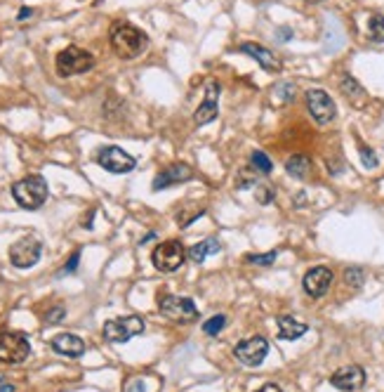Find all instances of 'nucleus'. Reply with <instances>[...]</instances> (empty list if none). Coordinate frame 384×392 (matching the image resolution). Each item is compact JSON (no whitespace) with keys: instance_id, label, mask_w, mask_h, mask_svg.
<instances>
[{"instance_id":"nucleus-1","label":"nucleus","mask_w":384,"mask_h":392,"mask_svg":"<svg viewBox=\"0 0 384 392\" xmlns=\"http://www.w3.org/2000/svg\"><path fill=\"white\" fill-rule=\"evenodd\" d=\"M109 41L114 52L121 59H137L139 55H144V50L149 48V36L137 29V26L128 24V21H116L109 31Z\"/></svg>"},{"instance_id":"nucleus-2","label":"nucleus","mask_w":384,"mask_h":392,"mask_svg":"<svg viewBox=\"0 0 384 392\" xmlns=\"http://www.w3.org/2000/svg\"><path fill=\"white\" fill-rule=\"evenodd\" d=\"M14 201L26 210H38L48 201V182L43 175H26L12 184Z\"/></svg>"},{"instance_id":"nucleus-3","label":"nucleus","mask_w":384,"mask_h":392,"mask_svg":"<svg viewBox=\"0 0 384 392\" xmlns=\"http://www.w3.org/2000/svg\"><path fill=\"white\" fill-rule=\"evenodd\" d=\"M54 66H57V74L61 78H71L78 74H85L94 66V57L88 52V50L78 48V46H69L64 48L54 59Z\"/></svg>"},{"instance_id":"nucleus-4","label":"nucleus","mask_w":384,"mask_h":392,"mask_svg":"<svg viewBox=\"0 0 384 392\" xmlns=\"http://www.w3.org/2000/svg\"><path fill=\"white\" fill-rule=\"evenodd\" d=\"M158 310H161L163 317H168L170 322L177 324H189L199 317V310H196V302L186 295H172L165 293L158 298Z\"/></svg>"},{"instance_id":"nucleus-5","label":"nucleus","mask_w":384,"mask_h":392,"mask_svg":"<svg viewBox=\"0 0 384 392\" xmlns=\"http://www.w3.org/2000/svg\"><path fill=\"white\" fill-rule=\"evenodd\" d=\"M186 255H189V251L184 248L182 242L170 239V242H163L156 246L154 253H151V262H154L158 272H177L184 265Z\"/></svg>"},{"instance_id":"nucleus-6","label":"nucleus","mask_w":384,"mask_h":392,"mask_svg":"<svg viewBox=\"0 0 384 392\" xmlns=\"http://www.w3.org/2000/svg\"><path fill=\"white\" fill-rule=\"evenodd\" d=\"M144 319L137 315L130 317H118V319H109L104 324V338L109 343H128L130 338L144 333Z\"/></svg>"},{"instance_id":"nucleus-7","label":"nucleus","mask_w":384,"mask_h":392,"mask_svg":"<svg viewBox=\"0 0 384 392\" xmlns=\"http://www.w3.org/2000/svg\"><path fill=\"white\" fill-rule=\"evenodd\" d=\"M43 253V244L38 237L33 234H26V237L17 239V242L10 246V262L19 270H29V267L36 265L41 260Z\"/></svg>"},{"instance_id":"nucleus-8","label":"nucleus","mask_w":384,"mask_h":392,"mask_svg":"<svg viewBox=\"0 0 384 392\" xmlns=\"http://www.w3.org/2000/svg\"><path fill=\"white\" fill-rule=\"evenodd\" d=\"M31 355L29 338L24 333L0 331V362L5 364H21Z\"/></svg>"},{"instance_id":"nucleus-9","label":"nucleus","mask_w":384,"mask_h":392,"mask_svg":"<svg viewBox=\"0 0 384 392\" xmlns=\"http://www.w3.org/2000/svg\"><path fill=\"white\" fill-rule=\"evenodd\" d=\"M304 99H307L309 114L314 116V121L319 123V126H327L330 121H335L337 106L325 90H321V88H312V90H307V97Z\"/></svg>"},{"instance_id":"nucleus-10","label":"nucleus","mask_w":384,"mask_h":392,"mask_svg":"<svg viewBox=\"0 0 384 392\" xmlns=\"http://www.w3.org/2000/svg\"><path fill=\"white\" fill-rule=\"evenodd\" d=\"M269 355V343L262 335H252V338L241 340L234 347V357L239 360L243 366H259Z\"/></svg>"},{"instance_id":"nucleus-11","label":"nucleus","mask_w":384,"mask_h":392,"mask_svg":"<svg viewBox=\"0 0 384 392\" xmlns=\"http://www.w3.org/2000/svg\"><path fill=\"white\" fill-rule=\"evenodd\" d=\"M97 164L104 168V170L123 175V173L132 170V168L137 166V161L121 147H104V149H99V154H97Z\"/></svg>"},{"instance_id":"nucleus-12","label":"nucleus","mask_w":384,"mask_h":392,"mask_svg":"<svg viewBox=\"0 0 384 392\" xmlns=\"http://www.w3.org/2000/svg\"><path fill=\"white\" fill-rule=\"evenodd\" d=\"M219 83L217 81H208L205 83V97H203L201 106L196 109L194 114V121L199 123V126H208V123H212L217 119L219 114Z\"/></svg>"},{"instance_id":"nucleus-13","label":"nucleus","mask_w":384,"mask_h":392,"mask_svg":"<svg viewBox=\"0 0 384 392\" xmlns=\"http://www.w3.org/2000/svg\"><path fill=\"white\" fill-rule=\"evenodd\" d=\"M304 291L312 298H323L327 293V288L332 286V272L327 267H312L307 274H304Z\"/></svg>"},{"instance_id":"nucleus-14","label":"nucleus","mask_w":384,"mask_h":392,"mask_svg":"<svg viewBox=\"0 0 384 392\" xmlns=\"http://www.w3.org/2000/svg\"><path fill=\"white\" fill-rule=\"evenodd\" d=\"M191 175H194V170H191L186 164H172L158 173L151 187H154L156 192H161V189H168V187H174V184H182L186 180H191Z\"/></svg>"},{"instance_id":"nucleus-15","label":"nucleus","mask_w":384,"mask_h":392,"mask_svg":"<svg viewBox=\"0 0 384 392\" xmlns=\"http://www.w3.org/2000/svg\"><path fill=\"white\" fill-rule=\"evenodd\" d=\"M330 383L335 385L337 390L354 392V390L363 388L365 371L361 366H356V364H352V366H342V369H337V371L330 376Z\"/></svg>"},{"instance_id":"nucleus-16","label":"nucleus","mask_w":384,"mask_h":392,"mask_svg":"<svg viewBox=\"0 0 384 392\" xmlns=\"http://www.w3.org/2000/svg\"><path fill=\"white\" fill-rule=\"evenodd\" d=\"M50 347H52L57 355H64V357H71V360H76V357H83L85 355V343H83V338H78V335L73 333H59L54 335L52 340H50Z\"/></svg>"},{"instance_id":"nucleus-17","label":"nucleus","mask_w":384,"mask_h":392,"mask_svg":"<svg viewBox=\"0 0 384 392\" xmlns=\"http://www.w3.org/2000/svg\"><path fill=\"white\" fill-rule=\"evenodd\" d=\"M241 52L255 59L264 71H271V74L281 71V59L276 57V55L271 52V50H267V48L255 46V43H243V46H241Z\"/></svg>"},{"instance_id":"nucleus-18","label":"nucleus","mask_w":384,"mask_h":392,"mask_svg":"<svg viewBox=\"0 0 384 392\" xmlns=\"http://www.w3.org/2000/svg\"><path fill=\"white\" fill-rule=\"evenodd\" d=\"M309 331L304 322H297L295 317H281L279 319V338L281 340H297Z\"/></svg>"},{"instance_id":"nucleus-19","label":"nucleus","mask_w":384,"mask_h":392,"mask_svg":"<svg viewBox=\"0 0 384 392\" xmlns=\"http://www.w3.org/2000/svg\"><path fill=\"white\" fill-rule=\"evenodd\" d=\"M222 251V244H219V239H205V242H201V244H196V246H191L189 248V257L194 262H205L208 257L214 255V253H219Z\"/></svg>"},{"instance_id":"nucleus-20","label":"nucleus","mask_w":384,"mask_h":392,"mask_svg":"<svg viewBox=\"0 0 384 392\" xmlns=\"http://www.w3.org/2000/svg\"><path fill=\"white\" fill-rule=\"evenodd\" d=\"M285 170L287 175L295 177V180H304V177H309V173H312V161L304 154H292L290 159L285 161Z\"/></svg>"},{"instance_id":"nucleus-21","label":"nucleus","mask_w":384,"mask_h":392,"mask_svg":"<svg viewBox=\"0 0 384 392\" xmlns=\"http://www.w3.org/2000/svg\"><path fill=\"white\" fill-rule=\"evenodd\" d=\"M340 86H342V92L347 95V97L352 99L354 104H363V102H361V99H365V90L358 86V83L354 81L352 76H347V74H344V76H342V83H340Z\"/></svg>"},{"instance_id":"nucleus-22","label":"nucleus","mask_w":384,"mask_h":392,"mask_svg":"<svg viewBox=\"0 0 384 392\" xmlns=\"http://www.w3.org/2000/svg\"><path fill=\"white\" fill-rule=\"evenodd\" d=\"M368 36L370 41L384 43V17L382 14H372L368 21Z\"/></svg>"},{"instance_id":"nucleus-23","label":"nucleus","mask_w":384,"mask_h":392,"mask_svg":"<svg viewBox=\"0 0 384 392\" xmlns=\"http://www.w3.org/2000/svg\"><path fill=\"white\" fill-rule=\"evenodd\" d=\"M250 164H252V168H255L257 173H262V175H269L271 168H274V164H271V159H269L267 154H264V151H252Z\"/></svg>"},{"instance_id":"nucleus-24","label":"nucleus","mask_w":384,"mask_h":392,"mask_svg":"<svg viewBox=\"0 0 384 392\" xmlns=\"http://www.w3.org/2000/svg\"><path fill=\"white\" fill-rule=\"evenodd\" d=\"M224 324H227V317H224V315H214V317L208 319L205 324H203V331H205V335H217L224 329Z\"/></svg>"},{"instance_id":"nucleus-25","label":"nucleus","mask_w":384,"mask_h":392,"mask_svg":"<svg viewBox=\"0 0 384 392\" xmlns=\"http://www.w3.org/2000/svg\"><path fill=\"white\" fill-rule=\"evenodd\" d=\"M363 279H365V274L361 267H349L347 272H344V282L349 284L352 288H361L363 286Z\"/></svg>"},{"instance_id":"nucleus-26","label":"nucleus","mask_w":384,"mask_h":392,"mask_svg":"<svg viewBox=\"0 0 384 392\" xmlns=\"http://www.w3.org/2000/svg\"><path fill=\"white\" fill-rule=\"evenodd\" d=\"M274 97L281 99V102H292V97H295V86L292 83H283V86H279L274 90Z\"/></svg>"},{"instance_id":"nucleus-27","label":"nucleus","mask_w":384,"mask_h":392,"mask_svg":"<svg viewBox=\"0 0 384 392\" xmlns=\"http://www.w3.org/2000/svg\"><path fill=\"white\" fill-rule=\"evenodd\" d=\"M276 257H279V253H276V251H271V253H267V255H247L245 257V262H252V265H274L276 262Z\"/></svg>"},{"instance_id":"nucleus-28","label":"nucleus","mask_w":384,"mask_h":392,"mask_svg":"<svg viewBox=\"0 0 384 392\" xmlns=\"http://www.w3.org/2000/svg\"><path fill=\"white\" fill-rule=\"evenodd\" d=\"M358 151H361V161H363L365 168H377V154L372 149H368L365 144H358Z\"/></svg>"},{"instance_id":"nucleus-29","label":"nucleus","mask_w":384,"mask_h":392,"mask_svg":"<svg viewBox=\"0 0 384 392\" xmlns=\"http://www.w3.org/2000/svg\"><path fill=\"white\" fill-rule=\"evenodd\" d=\"M255 194H257L255 199L259 201V204H264V206L271 204V199H274V192H271L269 187H259V184H257V192Z\"/></svg>"},{"instance_id":"nucleus-30","label":"nucleus","mask_w":384,"mask_h":392,"mask_svg":"<svg viewBox=\"0 0 384 392\" xmlns=\"http://www.w3.org/2000/svg\"><path fill=\"white\" fill-rule=\"evenodd\" d=\"M78 260H81V253H78V251H76V253L71 255V260L66 262L64 267H61L59 277H61V274H73V272H76V270H78Z\"/></svg>"},{"instance_id":"nucleus-31","label":"nucleus","mask_w":384,"mask_h":392,"mask_svg":"<svg viewBox=\"0 0 384 392\" xmlns=\"http://www.w3.org/2000/svg\"><path fill=\"white\" fill-rule=\"evenodd\" d=\"M64 317H66V310H64V307H54L52 312H48V315H45V322H48V324H57V322H61Z\"/></svg>"},{"instance_id":"nucleus-32","label":"nucleus","mask_w":384,"mask_h":392,"mask_svg":"<svg viewBox=\"0 0 384 392\" xmlns=\"http://www.w3.org/2000/svg\"><path fill=\"white\" fill-rule=\"evenodd\" d=\"M257 392H283V390H281L276 383H267V385H264V388H259Z\"/></svg>"},{"instance_id":"nucleus-33","label":"nucleus","mask_w":384,"mask_h":392,"mask_svg":"<svg viewBox=\"0 0 384 392\" xmlns=\"http://www.w3.org/2000/svg\"><path fill=\"white\" fill-rule=\"evenodd\" d=\"M128 392H144V383L142 380H132V385H130Z\"/></svg>"},{"instance_id":"nucleus-34","label":"nucleus","mask_w":384,"mask_h":392,"mask_svg":"<svg viewBox=\"0 0 384 392\" xmlns=\"http://www.w3.org/2000/svg\"><path fill=\"white\" fill-rule=\"evenodd\" d=\"M31 14H33V10L31 8H24L19 14H17V19H26V17H31Z\"/></svg>"},{"instance_id":"nucleus-35","label":"nucleus","mask_w":384,"mask_h":392,"mask_svg":"<svg viewBox=\"0 0 384 392\" xmlns=\"http://www.w3.org/2000/svg\"><path fill=\"white\" fill-rule=\"evenodd\" d=\"M0 392H14V385H10V383H3V385H0Z\"/></svg>"},{"instance_id":"nucleus-36","label":"nucleus","mask_w":384,"mask_h":392,"mask_svg":"<svg viewBox=\"0 0 384 392\" xmlns=\"http://www.w3.org/2000/svg\"><path fill=\"white\" fill-rule=\"evenodd\" d=\"M309 3H319V0H309Z\"/></svg>"}]
</instances>
